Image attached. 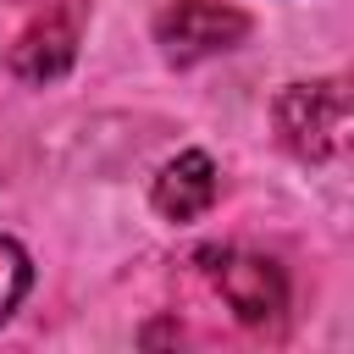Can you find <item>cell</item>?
Listing matches in <instances>:
<instances>
[{"mask_svg":"<svg viewBox=\"0 0 354 354\" xmlns=\"http://www.w3.org/2000/svg\"><path fill=\"white\" fill-rule=\"evenodd\" d=\"M77 28H83V0H55L44 6L11 44V72L22 83H55L72 55H77Z\"/></svg>","mask_w":354,"mask_h":354,"instance_id":"277c9868","label":"cell"},{"mask_svg":"<svg viewBox=\"0 0 354 354\" xmlns=\"http://www.w3.org/2000/svg\"><path fill=\"white\" fill-rule=\"evenodd\" d=\"M205 271L216 282V293L227 299V310L249 326H277L288 315V282L266 254L249 249H205Z\"/></svg>","mask_w":354,"mask_h":354,"instance_id":"7a4b0ae2","label":"cell"},{"mask_svg":"<svg viewBox=\"0 0 354 354\" xmlns=\"http://www.w3.org/2000/svg\"><path fill=\"white\" fill-rule=\"evenodd\" d=\"M249 33V17L238 6H221V0H177L155 17V39L166 44L171 61H199V55H216L227 44H238Z\"/></svg>","mask_w":354,"mask_h":354,"instance_id":"3957f363","label":"cell"},{"mask_svg":"<svg viewBox=\"0 0 354 354\" xmlns=\"http://www.w3.org/2000/svg\"><path fill=\"white\" fill-rule=\"evenodd\" d=\"M277 133L304 160H332L354 149V66L321 83H293L277 94Z\"/></svg>","mask_w":354,"mask_h":354,"instance_id":"6da1fadb","label":"cell"},{"mask_svg":"<svg viewBox=\"0 0 354 354\" xmlns=\"http://www.w3.org/2000/svg\"><path fill=\"white\" fill-rule=\"evenodd\" d=\"M210 199H216V166H210V155H199V149L177 155V160L155 177V210H160L166 221H194V216L210 210Z\"/></svg>","mask_w":354,"mask_h":354,"instance_id":"5b68a950","label":"cell"},{"mask_svg":"<svg viewBox=\"0 0 354 354\" xmlns=\"http://www.w3.org/2000/svg\"><path fill=\"white\" fill-rule=\"evenodd\" d=\"M22 293H28V254L11 238H0V321L17 310Z\"/></svg>","mask_w":354,"mask_h":354,"instance_id":"8992f818","label":"cell"}]
</instances>
